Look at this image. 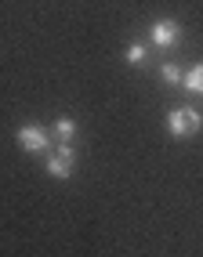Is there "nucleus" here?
<instances>
[{
  "label": "nucleus",
  "instance_id": "nucleus-1",
  "mask_svg": "<svg viewBox=\"0 0 203 257\" xmlns=\"http://www.w3.org/2000/svg\"><path fill=\"white\" fill-rule=\"evenodd\" d=\"M199 127H203V116L196 109H171L167 112V131L174 138H192V134H199Z\"/></svg>",
  "mask_w": 203,
  "mask_h": 257
},
{
  "label": "nucleus",
  "instance_id": "nucleus-2",
  "mask_svg": "<svg viewBox=\"0 0 203 257\" xmlns=\"http://www.w3.org/2000/svg\"><path fill=\"white\" fill-rule=\"evenodd\" d=\"M47 145H51V134H47L40 123L19 127V149H22V152H47Z\"/></svg>",
  "mask_w": 203,
  "mask_h": 257
},
{
  "label": "nucleus",
  "instance_id": "nucleus-3",
  "mask_svg": "<svg viewBox=\"0 0 203 257\" xmlns=\"http://www.w3.org/2000/svg\"><path fill=\"white\" fill-rule=\"evenodd\" d=\"M73 160H76V156H73V149L65 145V142H58V149L51 152V160H47V174L65 181V178L73 174Z\"/></svg>",
  "mask_w": 203,
  "mask_h": 257
},
{
  "label": "nucleus",
  "instance_id": "nucleus-4",
  "mask_svg": "<svg viewBox=\"0 0 203 257\" xmlns=\"http://www.w3.org/2000/svg\"><path fill=\"white\" fill-rule=\"evenodd\" d=\"M178 40H181V26H178V22H171V19H160L156 26H152V47L167 51V47H174Z\"/></svg>",
  "mask_w": 203,
  "mask_h": 257
},
{
  "label": "nucleus",
  "instance_id": "nucleus-5",
  "mask_svg": "<svg viewBox=\"0 0 203 257\" xmlns=\"http://www.w3.org/2000/svg\"><path fill=\"white\" fill-rule=\"evenodd\" d=\"M160 76H163V83H171V87H181V83H185V69H178L174 62H163Z\"/></svg>",
  "mask_w": 203,
  "mask_h": 257
},
{
  "label": "nucleus",
  "instance_id": "nucleus-6",
  "mask_svg": "<svg viewBox=\"0 0 203 257\" xmlns=\"http://www.w3.org/2000/svg\"><path fill=\"white\" fill-rule=\"evenodd\" d=\"M185 91H192V94H203V62L192 65L189 73H185V83H181Z\"/></svg>",
  "mask_w": 203,
  "mask_h": 257
},
{
  "label": "nucleus",
  "instance_id": "nucleus-7",
  "mask_svg": "<svg viewBox=\"0 0 203 257\" xmlns=\"http://www.w3.org/2000/svg\"><path fill=\"white\" fill-rule=\"evenodd\" d=\"M73 134H76V119H69V116H62L58 123H55V138L69 145V142H73Z\"/></svg>",
  "mask_w": 203,
  "mask_h": 257
},
{
  "label": "nucleus",
  "instance_id": "nucleus-8",
  "mask_svg": "<svg viewBox=\"0 0 203 257\" xmlns=\"http://www.w3.org/2000/svg\"><path fill=\"white\" fill-rule=\"evenodd\" d=\"M145 58H149V47H145V44H131V47H127V62H131V65H142Z\"/></svg>",
  "mask_w": 203,
  "mask_h": 257
}]
</instances>
